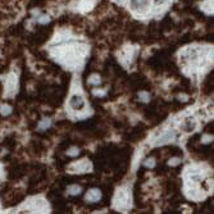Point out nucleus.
<instances>
[{
    "mask_svg": "<svg viewBox=\"0 0 214 214\" xmlns=\"http://www.w3.org/2000/svg\"><path fill=\"white\" fill-rule=\"evenodd\" d=\"M0 113L3 115H9L12 113V108H10L9 105H1V107H0Z\"/></svg>",
    "mask_w": 214,
    "mask_h": 214,
    "instance_id": "10",
    "label": "nucleus"
},
{
    "mask_svg": "<svg viewBox=\"0 0 214 214\" xmlns=\"http://www.w3.org/2000/svg\"><path fill=\"white\" fill-rule=\"evenodd\" d=\"M69 107L75 110H81L83 107H85V100H83L82 96L80 95H73L71 99H69Z\"/></svg>",
    "mask_w": 214,
    "mask_h": 214,
    "instance_id": "4",
    "label": "nucleus"
},
{
    "mask_svg": "<svg viewBox=\"0 0 214 214\" xmlns=\"http://www.w3.org/2000/svg\"><path fill=\"white\" fill-rule=\"evenodd\" d=\"M139 97L142 101H148L149 100V94L145 92V91H141V92H139Z\"/></svg>",
    "mask_w": 214,
    "mask_h": 214,
    "instance_id": "13",
    "label": "nucleus"
},
{
    "mask_svg": "<svg viewBox=\"0 0 214 214\" xmlns=\"http://www.w3.org/2000/svg\"><path fill=\"white\" fill-rule=\"evenodd\" d=\"M100 198H101V192H100V190H97V188H92V190H90L86 194V200L90 203H95Z\"/></svg>",
    "mask_w": 214,
    "mask_h": 214,
    "instance_id": "5",
    "label": "nucleus"
},
{
    "mask_svg": "<svg viewBox=\"0 0 214 214\" xmlns=\"http://www.w3.org/2000/svg\"><path fill=\"white\" fill-rule=\"evenodd\" d=\"M94 94H95V95H101V96H103L105 92H104V91H94Z\"/></svg>",
    "mask_w": 214,
    "mask_h": 214,
    "instance_id": "18",
    "label": "nucleus"
},
{
    "mask_svg": "<svg viewBox=\"0 0 214 214\" xmlns=\"http://www.w3.org/2000/svg\"><path fill=\"white\" fill-rule=\"evenodd\" d=\"M210 140H212V136H204V137H203V142L208 144V142H210Z\"/></svg>",
    "mask_w": 214,
    "mask_h": 214,
    "instance_id": "17",
    "label": "nucleus"
},
{
    "mask_svg": "<svg viewBox=\"0 0 214 214\" xmlns=\"http://www.w3.org/2000/svg\"><path fill=\"white\" fill-rule=\"evenodd\" d=\"M150 6V0H129V8L135 13H145Z\"/></svg>",
    "mask_w": 214,
    "mask_h": 214,
    "instance_id": "1",
    "label": "nucleus"
},
{
    "mask_svg": "<svg viewBox=\"0 0 214 214\" xmlns=\"http://www.w3.org/2000/svg\"><path fill=\"white\" fill-rule=\"evenodd\" d=\"M89 83H90V85H99V83H100V77L97 76V75H92V76H90V78H89Z\"/></svg>",
    "mask_w": 214,
    "mask_h": 214,
    "instance_id": "11",
    "label": "nucleus"
},
{
    "mask_svg": "<svg viewBox=\"0 0 214 214\" xmlns=\"http://www.w3.org/2000/svg\"><path fill=\"white\" fill-rule=\"evenodd\" d=\"M144 166L148 167V168H154V166H155V162H154V159H146V162L144 163Z\"/></svg>",
    "mask_w": 214,
    "mask_h": 214,
    "instance_id": "14",
    "label": "nucleus"
},
{
    "mask_svg": "<svg viewBox=\"0 0 214 214\" xmlns=\"http://www.w3.org/2000/svg\"><path fill=\"white\" fill-rule=\"evenodd\" d=\"M131 205V200L126 191H118L115 195V206L118 209H127Z\"/></svg>",
    "mask_w": 214,
    "mask_h": 214,
    "instance_id": "2",
    "label": "nucleus"
},
{
    "mask_svg": "<svg viewBox=\"0 0 214 214\" xmlns=\"http://www.w3.org/2000/svg\"><path fill=\"white\" fill-rule=\"evenodd\" d=\"M8 83H6V87H8V90H14L16 86H17V81L14 77H10V78H8V81H6Z\"/></svg>",
    "mask_w": 214,
    "mask_h": 214,
    "instance_id": "9",
    "label": "nucleus"
},
{
    "mask_svg": "<svg viewBox=\"0 0 214 214\" xmlns=\"http://www.w3.org/2000/svg\"><path fill=\"white\" fill-rule=\"evenodd\" d=\"M76 168H77L76 172L83 173V172H89V169L91 168V166H90V163H87V162H81L80 164H77Z\"/></svg>",
    "mask_w": 214,
    "mask_h": 214,
    "instance_id": "6",
    "label": "nucleus"
},
{
    "mask_svg": "<svg viewBox=\"0 0 214 214\" xmlns=\"http://www.w3.org/2000/svg\"><path fill=\"white\" fill-rule=\"evenodd\" d=\"M180 162H181L180 158H172L169 162H168V164L169 166H177V164H180Z\"/></svg>",
    "mask_w": 214,
    "mask_h": 214,
    "instance_id": "15",
    "label": "nucleus"
},
{
    "mask_svg": "<svg viewBox=\"0 0 214 214\" xmlns=\"http://www.w3.org/2000/svg\"><path fill=\"white\" fill-rule=\"evenodd\" d=\"M174 137H176V133L172 129H168V131L163 132L162 135L158 137V140L155 141V145H164V144H168L171 141H173Z\"/></svg>",
    "mask_w": 214,
    "mask_h": 214,
    "instance_id": "3",
    "label": "nucleus"
},
{
    "mask_svg": "<svg viewBox=\"0 0 214 214\" xmlns=\"http://www.w3.org/2000/svg\"><path fill=\"white\" fill-rule=\"evenodd\" d=\"M37 22H38V23H43V24H44V23H48V22H49V17L43 16L41 18H38V19H37Z\"/></svg>",
    "mask_w": 214,
    "mask_h": 214,
    "instance_id": "16",
    "label": "nucleus"
},
{
    "mask_svg": "<svg viewBox=\"0 0 214 214\" xmlns=\"http://www.w3.org/2000/svg\"><path fill=\"white\" fill-rule=\"evenodd\" d=\"M68 194L72 195V196L80 195V194H81V187H80V186H77V185H71L68 187Z\"/></svg>",
    "mask_w": 214,
    "mask_h": 214,
    "instance_id": "7",
    "label": "nucleus"
},
{
    "mask_svg": "<svg viewBox=\"0 0 214 214\" xmlns=\"http://www.w3.org/2000/svg\"><path fill=\"white\" fill-rule=\"evenodd\" d=\"M50 124H51V121H50V119H49V118H44L43 121L40 122V124H38V128H40V129H46Z\"/></svg>",
    "mask_w": 214,
    "mask_h": 214,
    "instance_id": "8",
    "label": "nucleus"
},
{
    "mask_svg": "<svg viewBox=\"0 0 214 214\" xmlns=\"http://www.w3.org/2000/svg\"><path fill=\"white\" fill-rule=\"evenodd\" d=\"M78 153H80V150L77 148H71L68 151H67V154H68L69 156H76V155H78Z\"/></svg>",
    "mask_w": 214,
    "mask_h": 214,
    "instance_id": "12",
    "label": "nucleus"
}]
</instances>
